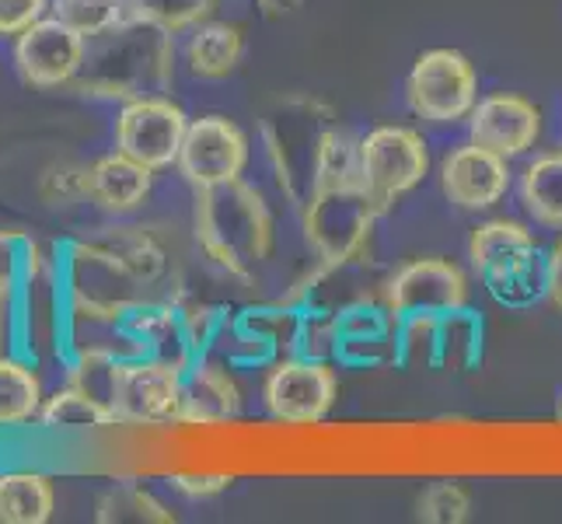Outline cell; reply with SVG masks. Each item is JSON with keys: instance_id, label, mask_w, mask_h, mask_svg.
<instances>
[{"instance_id": "obj_1", "label": "cell", "mask_w": 562, "mask_h": 524, "mask_svg": "<svg viewBox=\"0 0 562 524\" xmlns=\"http://www.w3.org/2000/svg\"><path fill=\"white\" fill-rule=\"evenodd\" d=\"M176 77V43L171 32L126 18L115 29L91 35L85 67L74 77V91L94 99H147L171 88Z\"/></svg>"}, {"instance_id": "obj_2", "label": "cell", "mask_w": 562, "mask_h": 524, "mask_svg": "<svg viewBox=\"0 0 562 524\" xmlns=\"http://www.w3.org/2000/svg\"><path fill=\"white\" fill-rule=\"evenodd\" d=\"M56 274L64 294V328L120 325L133 308L147 301V283L105 238L64 242L56 248Z\"/></svg>"}, {"instance_id": "obj_3", "label": "cell", "mask_w": 562, "mask_h": 524, "mask_svg": "<svg viewBox=\"0 0 562 524\" xmlns=\"http://www.w3.org/2000/svg\"><path fill=\"white\" fill-rule=\"evenodd\" d=\"M196 242L213 266L248 283L273 252V218L241 179L196 189Z\"/></svg>"}, {"instance_id": "obj_4", "label": "cell", "mask_w": 562, "mask_h": 524, "mask_svg": "<svg viewBox=\"0 0 562 524\" xmlns=\"http://www.w3.org/2000/svg\"><path fill=\"white\" fill-rule=\"evenodd\" d=\"M339 130L336 112L328 109L315 94H294L283 99L262 123V144L266 158L273 165L277 186L283 197L304 207L307 197L318 186L325 147L333 141V133Z\"/></svg>"}, {"instance_id": "obj_5", "label": "cell", "mask_w": 562, "mask_h": 524, "mask_svg": "<svg viewBox=\"0 0 562 524\" xmlns=\"http://www.w3.org/2000/svg\"><path fill=\"white\" fill-rule=\"evenodd\" d=\"M381 203L371 197L360 179L318 186L301 207L304 242L312 248L318 266L346 269L363 256L371 231L381 218Z\"/></svg>"}, {"instance_id": "obj_6", "label": "cell", "mask_w": 562, "mask_h": 524, "mask_svg": "<svg viewBox=\"0 0 562 524\" xmlns=\"http://www.w3.org/2000/svg\"><path fill=\"white\" fill-rule=\"evenodd\" d=\"M186 371L161 357L115 360L109 381V405L120 426H168L182 413Z\"/></svg>"}, {"instance_id": "obj_7", "label": "cell", "mask_w": 562, "mask_h": 524, "mask_svg": "<svg viewBox=\"0 0 562 524\" xmlns=\"http://www.w3.org/2000/svg\"><path fill=\"white\" fill-rule=\"evenodd\" d=\"M294 328H297V308L294 304H262L245 308L238 315H227L217 339H213L210 357L224 360L238 371H259V367H273L290 357L294 349Z\"/></svg>"}, {"instance_id": "obj_8", "label": "cell", "mask_w": 562, "mask_h": 524, "mask_svg": "<svg viewBox=\"0 0 562 524\" xmlns=\"http://www.w3.org/2000/svg\"><path fill=\"white\" fill-rule=\"evenodd\" d=\"M405 94H409L413 112L426 123H458L472 115L479 102V77L464 53L430 49L409 70Z\"/></svg>"}, {"instance_id": "obj_9", "label": "cell", "mask_w": 562, "mask_h": 524, "mask_svg": "<svg viewBox=\"0 0 562 524\" xmlns=\"http://www.w3.org/2000/svg\"><path fill=\"white\" fill-rule=\"evenodd\" d=\"M426 168H430V154H426L419 133L409 126H378L357 147L360 182L371 189V197L381 207L416 189Z\"/></svg>"}, {"instance_id": "obj_10", "label": "cell", "mask_w": 562, "mask_h": 524, "mask_svg": "<svg viewBox=\"0 0 562 524\" xmlns=\"http://www.w3.org/2000/svg\"><path fill=\"white\" fill-rule=\"evenodd\" d=\"M266 410L280 423L312 426L328 416L339 399V378L333 360L283 357L269 367L262 388Z\"/></svg>"}, {"instance_id": "obj_11", "label": "cell", "mask_w": 562, "mask_h": 524, "mask_svg": "<svg viewBox=\"0 0 562 524\" xmlns=\"http://www.w3.org/2000/svg\"><path fill=\"white\" fill-rule=\"evenodd\" d=\"M186 130L189 115L176 102L165 94H147V99L123 102L115 120V150L130 154L150 171H161L179 161Z\"/></svg>"}, {"instance_id": "obj_12", "label": "cell", "mask_w": 562, "mask_h": 524, "mask_svg": "<svg viewBox=\"0 0 562 524\" xmlns=\"http://www.w3.org/2000/svg\"><path fill=\"white\" fill-rule=\"evenodd\" d=\"M88 38L70 29L60 18H38L22 35L14 38V67L22 74V81L32 88H67L85 67Z\"/></svg>"}, {"instance_id": "obj_13", "label": "cell", "mask_w": 562, "mask_h": 524, "mask_svg": "<svg viewBox=\"0 0 562 524\" xmlns=\"http://www.w3.org/2000/svg\"><path fill=\"white\" fill-rule=\"evenodd\" d=\"M333 364L350 371H378V367H398V319L387 301L353 298L336 312V354Z\"/></svg>"}, {"instance_id": "obj_14", "label": "cell", "mask_w": 562, "mask_h": 524, "mask_svg": "<svg viewBox=\"0 0 562 524\" xmlns=\"http://www.w3.org/2000/svg\"><path fill=\"white\" fill-rule=\"evenodd\" d=\"M245 165H248V141L235 123L224 120V115L189 120L176 168L192 189L235 182L241 179Z\"/></svg>"}, {"instance_id": "obj_15", "label": "cell", "mask_w": 562, "mask_h": 524, "mask_svg": "<svg viewBox=\"0 0 562 524\" xmlns=\"http://www.w3.org/2000/svg\"><path fill=\"white\" fill-rule=\"evenodd\" d=\"M384 301L402 319H437L469 304V280L448 259H413L387 280Z\"/></svg>"}, {"instance_id": "obj_16", "label": "cell", "mask_w": 562, "mask_h": 524, "mask_svg": "<svg viewBox=\"0 0 562 524\" xmlns=\"http://www.w3.org/2000/svg\"><path fill=\"white\" fill-rule=\"evenodd\" d=\"M443 197L461 210H490L499 203L510 189V168L507 158L482 144L458 147L448 154V161L440 168Z\"/></svg>"}, {"instance_id": "obj_17", "label": "cell", "mask_w": 562, "mask_h": 524, "mask_svg": "<svg viewBox=\"0 0 562 524\" xmlns=\"http://www.w3.org/2000/svg\"><path fill=\"white\" fill-rule=\"evenodd\" d=\"M538 133H541V112L528 99H520V94L499 91L475 102L472 109V141L503 154L507 161L535 147Z\"/></svg>"}, {"instance_id": "obj_18", "label": "cell", "mask_w": 562, "mask_h": 524, "mask_svg": "<svg viewBox=\"0 0 562 524\" xmlns=\"http://www.w3.org/2000/svg\"><path fill=\"white\" fill-rule=\"evenodd\" d=\"M241 413V392L231 367L217 357H203L186 367L182 378V413L179 423L192 426H221Z\"/></svg>"}, {"instance_id": "obj_19", "label": "cell", "mask_w": 562, "mask_h": 524, "mask_svg": "<svg viewBox=\"0 0 562 524\" xmlns=\"http://www.w3.org/2000/svg\"><path fill=\"white\" fill-rule=\"evenodd\" d=\"M154 186V171L140 161H133L130 154L112 150L88 168V200L120 218V213H133L147 203Z\"/></svg>"}, {"instance_id": "obj_20", "label": "cell", "mask_w": 562, "mask_h": 524, "mask_svg": "<svg viewBox=\"0 0 562 524\" xmlns=\"http://www.w3.org/2000/svg\"><path fill=\"white\" fill-rule=\"evenodd\" d=\"M538 256L535 235L517 221H486L472 231L469 242V259L482 274V280L507 274V269L528 263Z\"/></svg>"}, {"instance_id": "obj_21", "label": "cell", "mask_w": 562, "mask_h": 524, "mask_svg": "<svg viewBox=\"0 0 562 524\" xmlns=\"http://www.w3.org/2000/svg\"><path fill=\"white\" fill-rule=\"evenodd\" d=\"M38 423L56 434H91L105 431V426H120L112 416V405L102 395H94L74 381L46 395L43 410H38Z\"/></svg>"}, {"instance_id": "obj_22", "label": "cell", "mask_w": 562, "mask_h": 524, "mask_svg": "<svg viewBox=\"0 0 562 524\" xmlns=\"http://www.w3.org/2000/svg\"><path fill=\"white\" fill-rule=\"evenodd\" d=\"M482 346H486V322L469 304L437 315V371H475L482 364Z\"/></svg>"}, {"instance_id": "obj_23", "label": "cell", "mask_w": 562, "mask_h": 524, "mask_svg": "<svg viewBox=\"0 0 562 524\" xmlns=\"http://www.w3.org/2000/svg\"><path fill=\"white\" fill-rule=\"evenodd\" d=\"M241 53H245V38L235 25H224V22H203L192 29L189 43H186V64L196 77H227L241 64Z\"/></svg>"}, {"instance_id": "obj_24", "label": "cell", "mask_w": 562, "mask_h": 524, "mask_svg": "<svg viewBox=\"0 0 562 524\" xmlns=\"http://www.w3.org/2000/svg\"><path fill=\"white\" fill-rule=\"evenodd\" d=\"M56 490L43 472H0V524H46Z\"/></svg>"}, {"instance_id": "obj_25", "label": "cell", "mask_w": 562, "mask_h": 524, "mask_svg": "<svg viewBox=\"0 0 562 524\" xmlns=\"http://www.w3.org/2000/svg\"><path fill=\"white\" fill-rule=\"evenodd\" d=\"M43 381L35 364L18 354H0V426H25L43 410Z\"/></svg>"}, {"instance_id": "obj_26", "label": "cell", "mask_w": 562, "mask_h": 524, "mask_svg": "<svg viewBox=\"0 0 562 524\" xmlns=\"http://www.w3.org/2000/svg\"><path fill=\"white\" fill-rule=\"evenodd\" d=\"M520 200L538 224L562 227V150L541 154L520 175Z\"/></svg>"}, {"instance_id": "obj_27", "label": "cell", "mask_w": 562, "mask_h": 524, "mask_svg": "<svg viewBox=\"0 0 562 524\" xmlns=\"http://www.w3.org/2000/svg\"><path fill=\"white\" fill-rule=\"evenodd\" d=\"M94 521H102V524H168L171 511L154 493L137 487V482H120V487H112L99 500Z\"/></svg>"}, {"instance_id": "obj_28", "label": "cell", "mask_w": 562, "mask_h": 524, "mask_svg": "<svg viewBox=\"0 0 562 524\" xmlns=\"http://www.w3.org/2000/svg\"><path fill=\"white\" fill-rule=\"evenodd\" d=\"M120 256L130 263V269L137 274L147 287H158L168 274V252L161 248V242L147 235L140 227H112L102 235Z\"/></svg>"}, {"instance_id": "obj_29", "label": "cell", "mask_w": 562, "mask_h": 524, "mask_svg": "<svg viewBox=\"0 0 562 524\" xmlns=\"http://www.w3.org/2000/svg\"><path fill=\"white\" fill-rule=\"evenodd\" d=\"M493 301L507 304V308H528V304H538L541 298H549V259L538 256L520 263L514 269H507V274L499 277H490L486 280Z\"/></svg>"}, {"instance_id": "obj_30", "label": "cell", "mask_w": 562, "mask_h": 524, "mask_svg": "<svg viewBox=\"0 0 562 524\" xmlns=\"http://www.w3.org/2000/svg\"><path fill=\"white\" fill-rule=\"evenodd\" d=\"M213 8H217V0H126V18L179 35L203 25Z\"/></svg>"}, {"instance_id": "obj_31", "label": "cell", "mask_w": 562, "mask_h": 524, "mask_svg": "<svg viewBox=\"0 0 562 524\" xmlns=\"http://www.w3.org/2000/svg\"><path fill=\"white\" fill-rule=\"evenodd\" d=\"M49 14L91 38L126 22V0H49Z\"/></svg>"}, {"instance_id": "obj_32", "label": "cell", "mask_w": 562, "mask_h": 524, "mask_svg": "<svg viewBox=\"0 0 562 524\" xmlns=\"http://www.w3.org/2000/svg\"><path fill=\"white\" fill-rule=\"evenodd\" d=\"M38 252H43V245L25 231H0V312L11 304L18 287L32 274Z\"/></svg>"}, {"instance_id": "obj_33", "label": "cell", "mask_w": 562, "mask_h": 524, "mask_svg": "<svg viewBox=\"0 0 562 524\" xmlns=\"http://www.w3.org/2000/svg\"><path fill=\"white\" fill-rule=\"evenodd\" d=\"M398 367H409V371H437V319L398 322Z\"/></svg>"}, {"instance_id": "obj_34", "label": "cell", "mask_w": 562, "mask_h": 524, "mask_svg": "<svg viewBox=\"0 0 562 524\" xmlns=\"http://www.w3.org/2000/svg\"><path fill=\"white\" fill-rule=\"evenodd\" d=\"M472 514V497L458 482H434L419 497V517L430 524H461Z\"/></svg>"}, {"instance_id": "obj_35", "label": "cell", "mask_w": 562, "mask_h": 524, "mask_svg": "<svg viewBox=\"0 0 562 524\" xmlns=\"http://www.w3.org/2000/svg\"><path fill=\"white\" fill-rule=\"evenodd\" d=\"M38 192H43V200L49 207H67L74 200H85L88 197V168L70 165V161L53 165V168H46L43 182H38Z\"/></svg>"}, {"instance_id": "obj_36", "label": "cell", "mask_w": 562, "mask_h": 524, "mask_svg": "<svg viewBox=\"0 0 562 524\" xmlns=\"http://www.w3.org/2000/svg\"><path fill=\"white\" fill-rule=\"evenodd\" d=\"M46 14L49 0H0V38H18Z\"/></svg>"}, {"instance_id": "obj_37", "label": "cell", "mask_w": 562, "mask_h": 524, "mask_svg": "<svg viewBox=\"0 0 562 524\" xmlns=\"http://www.w3.org/2000/svg\"><path fill=\"white\" fill-rule=\"evenodd\" d=\"M168 487L186 497H213L231 487V476H224V472H171Z\"/></svg>"}, {"instance_id": "obj_38", "label": "cell", "mask_w": 562, "mask_h": 524, "mask_svg": "<svg viewBox=\"0 0 562 524\" xmlns=\"http://www.w3.org/2000/svg\"><path fill=\"white\" fill-rule=\"evenodd\" d=\"M549 298L562 308V242L552 248V256H549Z\"/></svg>"}, {"instance_id": "obj_39", "label": "cell", "mask_w": 562, "mask_h": 524, "mask_svg": "<svg viewBox=\"0 0 562 524\" xmlns=\"http://www.w3.org/2000/svg\"><path fill=\"white\" fill-rule=\"evenodd\" d=\"M259 8L277 18V14H290L294 8H301V0H259Z\"/></svg>"}, {"instance_id": "obj_40", "label": "cell", "mask_w": 562, "mask_h": 524, "mask_svg": "<svg viewBox=\"0 0 562 524\" xmlns=\"http://www.w3.org/2000/svg\"><path fill=\"white\" fill-rule=\"evenodd\" d=\"M4 343H8V325H4V315H0V354H8Z\"/></svg>"}, {"instance_id": "obj_41", "label": "cell", "mask_w": 562, "mask_h": 524, "mask_svg": "<svg viewBox=\"0 0 562 524\" xmlns=\"http://www.w3.org/2000/svg\"><path fill=\"white\" fill-rule=\"evenodd\" d=\"M555 413H559V420H562V399H559V410H555Z\"/></svg>"}]
</instances>
